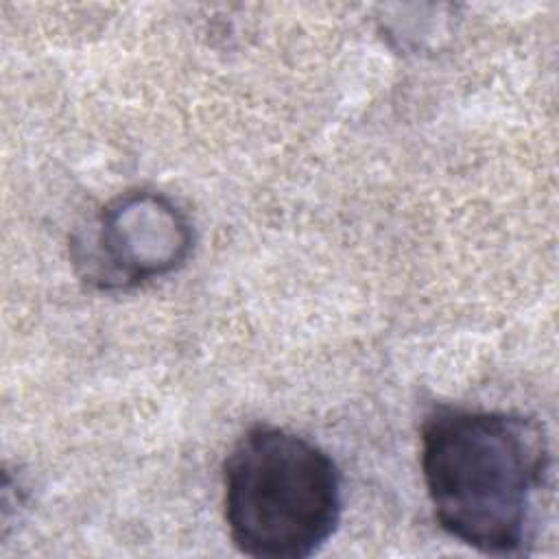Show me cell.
Returning <instances> with one entry per match:
<instances>
[{"label":"cell","instance_id":"obj_3","mask_svg":"<svg viewBox=\"0 0 559 559\" xmlns=\"http://www.w3.org/2000/svg\"><path fill=\"white\" fill-rule=\"evenodd\" d=\"M194 231L186 214L157 192H127L72 236V262L98 290H131L177 271L190 255Z\"/></svg>","mask_w":559,"mask_h":559},{"label":"cell","instance_id":"obj_1","mask_svg":"<svg viewBox=\"0 0 559 559\" xmlns=\"http://www.w3.org/2000/svg\"><path fill=\"white\" fill-rule=\"evenodd\" d=\"M539 421L518 413L437 408L421 426V476L439 526L485 555H522L548 472Z\"/></svg>","mask_w":559,"mask_h":559},{"label":"cell","instance_id":"obj_2","mask_svg":"<svg viewBox=\"0 0 559 559\" xmlns=\"http://www.w3.org/2000/svg\"><path fill=\"white\" fill-rule=\"evenodd\" d=\"M223 507L234 546L255 559H304L341 518V474L319 445L253 426L225 459Z\"/></svg>","mask_w":559,"mask_h":559}]
</instances>
